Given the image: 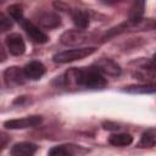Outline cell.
<instances>
[{"mask_svg":"<svg viewBox=\"0 0 156 156\" xmlns=\"http://www.w3.org/2000/svg\"><path fill=\"white\" fill-rule=\"evenodd\" d=\"M6 60V52H5V50L0 46V62H2V61H5Z\"/></svg>","mask_w":156,"mask_h":156,"instance_id":"cell-22","label":"cell"},{"mask_svg":"<svg viewBox=\"0 0 156 156\" xmlns=\"http://www.w3.org/2000/svg\"><path fill=\"white\" fill-rule=\"evenodd\" d=\"M37 150H38V146L35 144L23 141V143H17L12 146L11 155L12 156H34Z\"/></svg>","mask_w":156,"mask_h":156,"instance_id":"cell-10","label":"cell"},{"mask_svg":"<svg viewBox=\"0 0 156 156\" xmlns=\"http://www.w3.org/2000/svg\"><path fill=\"white\" fill-rule=\"evenodd\" d=\"M96 51V48H80V49H71L66 51L57 52L52 56L54 62L56 63H67L76 60H82L87 56H90Z\"/></svg>","mask_w":156,"mask_h":156,"instance_id":"cell-2","label":"cell"},{"mask_svg":"<svg viewBox=\"0 0 156 156\" xmlns=\"http://www.w3.org/2000/svg\"><path fill=\"white\" fill-rule=\"evenodd\" d=\"M38 23L44 27V28H56L60 26L61 20L58 17V15H56L55 12H41L38 16Z\"/></svg>","mask_w":156,"mask_h":156,"instance_id":"cell-11","label":"cell"},{"mask_svg":"<svg viewBox=\"0 0 156 156\" xmlns=\"http://www.w3.org/2000/svg\"><path fill=\"white\" fill-rule=\"evenodd\" d=\"M89 34H87L83 30H78V29H74V30H67L65 32L60 40L63 45H69V46H74V45H80L85 41L89 40Z\"/></svg>","mask_w":156,"mask_h":156,"instance_id":"cell-4","label":"cell"},{"mask_svg":"<svg viewBox=\"0 0 156 156\" xmlns=\"http://www.w3.org/2000/svg\"><path fill=\"white\" fill-rule=\"evenodd\" d=\"M4 78H5L6 85L10 88L22 85L26 82V76L23 73V69H21L20 67H16V66L9 67L4 73Z\"/></svg>","mask_w":156,"mask_h":156,"instance_id":"cell-6","label":"cell"},{"mask_svg":"<svg viewBox=\"0 0 156 156\" xmlns=\"http://www.w3.org/2000/svg\"><path fill=\"white\" fill-rule=\"evenodd\" d=\"M108 143L113 146H128L133 143V136L127 133H119V134H112L108 138Z\"/></svg>","mask_w":156,"mask_h":156,"instance_id":"cell-14","label":"cell"},{"mask_svg":"<svg viewBox=\"0 0 156 156\" xmlns=\"http://www.w3.org/2000/svg\"><path fill=\"white\" fill-rule=\"evenodd\" d=\"M12 27L11 20L2 12H0V32H6Z\"/></svg>","mask_w":156,"mask_h":156,"instance_id":"cell-20","label":"cell"},{"mask_svg":"<svg viewBox=\"0 0 156 156\" xmlns=\"http://www.w3.org/2000/svg\"><path fill=\"white\" fill-rule=\"evenodd\" d=\"M80 69L82 68H69L65 73V83L69 88H77L79 87L80 80Z\"/></svg>","mask_w":156,"mask_h":156,"instance_id":"cell-15","label":"cell"},{"mask_svg":"<svg viewBox=\"0 0 156 156\" xmlns=\"http://www.w3.org/2000/svg\"><path fill=\"white\" fill-rule=\"evenodd\" d=\"M106 85H107V80L95 68H88V69L82 68L80 69L79 87H85L90 89H102Z\"/></svg>","mask_w":156,"mask_h":156,"instance_id":"cell-1","label":"cell"},{"mask_svg":"<svg viewBox=\"0 0 156 156\" xmlns=\"http://www.w3.org/2000/svg\"><path fill=\"white\" fill-rule=\"evenodd\" d=\"M49 156H72L66 146H55L49 151Z\"/></svg>","mask_w":156,"mask_h":156,"instance_id":"cell-19","label":"cell"},{"mask_svg":"<svg viewBox=\"0 0 156 156\" xmlns=\"http://www.w3.org/2000/svg\"><path fill=\"white\" fill-rule=\"evenodd\" d=\"M72 20L73 23L80 29H85L89 26V16L83 10H78V9L72 10Z\"/></svg>","mask_w":156,"mask_h":156,"instance_id":"cell-13","label":"cell"},{"mask_svg":"<svg viewBox=\"0 0 156 156\" xmlns=\"http://www.w3.org/2000/svg\"><path fill=\"white\" fill-rule=\"evenodd\" d=\"M23 29L26 30V33L28 34V37L34 41V43H38V44H44L49 40V37L43 32L40 30L35 24H33L30 21L28 20H23L21 22Z\"/></svg>","mask_w":156,"mask_h":156,"instance_id":"cell-7","label":"cell"},{"mask_svg":"<svg viewBox=\"0 0 156 156\" xmlns=\"http://www.w3.org/2000/svg\"><path fill=\"white\" fill-rule=\"evenodd\" d=\"M43 118L40 116H28L20 119H10L4 123V126L9 129H24V128H32L37 127L41 123Z\"/></svg>","mask_w":156,"mask_h":156,"instance_id":"cell-3","label":"cell"},{"mask_svg":"<svg viewBox=\"0 0 156 156\" xmlns=\"http://www.w3.org/2000/svg\"><path fill=\"white\" fill-rule=\"evenodd\" d=\"M155 84H144V85H130L124 90L133 94H152L155 93Z\"/></svg>","mask_w":156,"mask_h":156,"instance_id":"cell-17","label":"cell"},{"mask_svg":"<svg viewBox=\"0 0 156 156\" xmlns=\"http://www.w3.org/2000/svg\"><path fill=\"white\" fill-rule=\"evenodd\" d=\"M7 11H9L10 16H11L13 20H16L17 22L21 23V22L24 20V18H23V10H22V6H21V5H18V4L10 5L9 9H7Z\"/></svg>","mask_w":156,"mask_h":156,"instance_id":"cell-18","label":"cell"},{"mask_svg":"<svg viewBox=\"0 0 156 156\" xmlns=\"http://www.w3.org/2000/svg\"><path fill=\"white\" fill-rule=\"evenodd\" d=\"M95 69L100 73H105L107 76H113V77H117L121 74V67L117 62H115L111 58H106V57H102V58H99L95 63Z\"/></svg>","mask_w":156,"mask_h":156,"instance_id":"cell-5","label":"cell"},{"mask_svg":"<svg viewBox=\"0 0 156 156\" xmlns=\"http://www.w3.org/2000/svg\"><path fill=\"white\" fill-rule=\"evenodd\" d=\"M9 141H10V136L6 133H4V132L0 130V151L9 144Z\"/></svg>","mask_w":156,"mask_h":156,"instance_id":"cell-21","label":"cell"},{"mask_svg":"<svg viewBox=\"0 0 156 156\" xmlns=\"http://www.w3.org/2000/svg\"><path fill=\"white\" fill-rule=\"evenodd\" d=\"M6 45L10 50V52L15 56H20L26 50V44H24V40L23 38L17 34V33H12L10 35H7L6 38Z\"/></svg>","mask_w":156,"mask_h":156,"instance_id":"cell-8","label":"cell"},{"mask_svg":"<svg viewBox=\"0 0 156 156\" xmlns=\"http://www.w3.org/2000/svg\"><path fill=\"white\" fill-rule=\"evenodd\" d=\"M144 7H145L144 1H135L132 5L129 10V22L132 24H136L141 21L143 15H144Z\"/></svg>","mask_w":156,"mask_h":156,"instance_id":"cell-12","label":"cell"},{"mask_svg":"<svg viewBox=\"0 0 156 156\" xmlns=\"http://www.w3.org/2000/svg\"><path fill=\"white\" fill-rule=\"evenodd\" d=\"M156 144V133L155 129H149L146 130L139 141V147H152Z\"/></svg>","mask_w":156,"mask_h":156,"instance_id":"cell-16","label":"cell"},{"mask_svg":"<svg viewBox=\"0 0 156 156\" xmlns=\"http://www.w3.org/2000/svg\"><path fill=\"white\" fill-rule=\"evenodd\" d=\"M23 73L26 76V78L37 80L39 78H41L45 73V67L41 62L39 61H32L29 63H27L23 68Z\"/></svg>","mask_w":156,"mask_h":156,"instance_id":"cell-9","label":"cell"}]
</instances>
